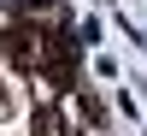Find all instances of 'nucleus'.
Here are the masks:
<instances>
[{"label": "nucleus", "instance_id": "obj_1", "mask_svg": "<svg viewBox=\"0 0 147 136\" xmlns=\"http://www.w3.org/2000/svg\"><path fill=\"white\" fill-rule=\"evenodd\" d=\"M77 42H82V47L100 42V18H82V24H77Z\"/></svg>", "mask_w": 147, "mask_h": 136}]
</instances>
